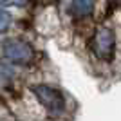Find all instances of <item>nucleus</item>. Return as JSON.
Listing matches in <instances>:
<instances>
[{
    "label": "nucleus",
    "instance_id": "nucleus-1",
    "mask_svg": "<svg viewBox=\"0 0 121 121\" xmlns=\"http://www.w3.org/2000/svg\"><path fill=\"white\" fill-rule=\"evenodd\" d=\"M92 52L103 61H110L116 52V35L110 27L101 25L92 36Z\"/></svg>",
    "mask_w": 121,
    "mask_h": 121
},
{
    "label": "nucleus",
    "instance_id": "nucleus-2",
    "mask_svg": "<svg viewBox=\"0 0 121 121\" xmlns=\"http://www.w3.org/2000/svg\"><path fill=\"white\" fill-rule=\"evenodd\" d=\"M31 91L35 92L38 101L45 107L52 116H58V114H61L65 110V98H63V94L58 89L49 87V85H33Z\"/></svg>",
    "mask_w": 121,
    "mask_h": 121
},
{
    "label": "nucleus",
    "instance_id": "nucleus-3",
    "mask_svg": "<svg viewBox=\"0 0 121 121\" xmlns=\"http://www.w3.org/2000/svg\"><path fill=\"white\" fill-rule=\"evenodd\" d=\"M2 52L5 60H9L15 65H27L35 56L33 47L24 40H7L2 45Z\"/></svg>",
    "mask_w": 121,
    "mask_h": 121
},
{
    "label": "nucleus",
    "instance_id": "nucleus-4",
    "mask_svg": "<svg viewBox=\"0 0 121 121\" xmlns=\"http://www.w3.org/2000/svg\"><path fill=\"white\" fill-rule=\"evenodd\" d=\"M71 9L76 16H89L94 11V0H72Z\"/></svg>",
    "mask_w": 121,
    "mask_h": 121
},
{
    "label": "nucleus",
    "instance_id": "nucleus-5",
    "mask_svg": "<svg viewBox=\"0 0 121 121\" xmlns=\"http://www.w3.org/2000/svg\"><path fill=\"white\" fill-rule=\"evenodd\" d=\"M11 22H13V18H11V15L7 13V11L0 9V35L2 33H5V31L9 29Z\"/></svg>",
    "mask_w": 121,
    "mask_h": 121
},
{
    "label": "nucleus",
    "instance_id": "nucleus-6",
    "mask_svg": "<svg viewBox=\"0 0 121 121\" xmlns=\"http://www.w3.org/2000/svg\"><path fill=\"white\" fill-rule=\"evenodd\" d=\"M29 2V0H0L2 5H16V7H22Z\"/></svg>",
    "mask_w": 121,
    "mask_h": 121
},
{
    "label": "nucleus",
    "instance_id": "nucleus-7",
    "mask_svg": "<svg viewBox=\"0 0 121 121\" xmlns=\"http://www.w3.org/2000/svg\"><path fill=\"white\" fill-rule=\"evenodd\" d=\"M117 2H121V0H117Z\"/></svg>",
    "mask_w": 121,
    "mask_h": 121
}]
</instances>
